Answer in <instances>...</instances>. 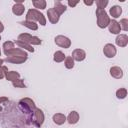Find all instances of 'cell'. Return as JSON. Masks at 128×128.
Masks as SVG:
<instances>
[{
  "label": "cell",
  "mask_w": 128,
  "mask_h": 128,
  "mask_svg": "<svg viewBox=\"0 0 128 128\" xmlns=\"http://www.w3.org/2000/svg\"><path fill=\"white\" fill-rule=\"evenodd\" d=\"M26 20L27 21H32V22H38L41 26L46 25V17L41 13L39 10L31 8L27 11L26 13Z\"/></svg>",
  "instance_id": "cell-1"
},
{
  "label": "cell",
  "mask_w": 128,
  "mask_h": 128,
  "mask_svg": "<svg viewBox=\"0 0 128 128\" xmlns=\"http://www.w3.org/2000/svg\"><path fill=\"white\" fill-rule=\"evenodd\" d=\"M95 14H96V17H97V26L101 29H104V28L108 27L111 19L108 16L105 9L97 8L96 11H95Z\"/></svg>",
  "instance_id": "cell-2"
},
{
  "label": "cell",
  "mask_w": 128,
  "mask_h": 128,
  "mask_svg": "<svg viewBox=\"0 0 128 128\" xmlns=\"http://www.w3.org/2000/svg\"><path fill=\"white\" fill-rule=\"evenodd\" d=\"M19 106L21 107V109L25 112V113H28V114H33V112L35 111L36 109V105L34 103V101L28 97L26 98H22L20 101H19Z\"/></svg>",
  "instance_id": "cell-3"
},
{
  "label": "cell",
  "mask_w": 128,
  "mask_h": 128,
  "mask_svg": "<svg viewBox=\"0 0 128 128\" xmlns=\"http://www.w3.org/2000/svg\"><path fill=\"white\" fill-rule=\"evenodd\" d=\"M17 40L25 42V43H27V44H29L31 46L32 45H41V43H42V41H41V39L39 37L33 36V35L29 34V33H22V34H20L18 36Z\"/></svg>",
  "instance_id": "cell-4"
},
{
  "label": "cell",
  "mask_w": 128,
  "mask_h": 128,
  "mask_svg": "<svg viewBox=\"0 0 128 128\" xmlns=\"http://www.w3.org/2000/svg\"><path fill=\"white\" fill-rule=\"evenodd\" d=\"M45 121V115L43 111L39 108H36L35 111L33 112V123L37 127H41Z\"/></svg>",
  "instance_id": "cell-5"
},
{
  "label": "cell",
  "mask_w": 128,
  "mask_h": 128,
  "mask_svg": "<svg viewBox=\"0 0 128 128\" xmlns=\"http://www.w3.org/2000/svg\"><path fill=\"white\" fill-rule=\"evenodd\" d=\"M54 41H55L56 45H58L59 47L64 48V49L70 48V46H71V40L64 35H57L54 38Z\"/></svg>",
  "instance_id": "cell-6"
},
{
  "label": "cell",
  "mask_w": 128,
  "mask_h": 128,
  "mask_svg": "<svg viewBox=\"0 0 128 128\" xmlns=\"http://www.w3.org/2000/svg\"><path fill=\"white\" fill-rule=\"evenodd\" d=\"M103 54L107 57V58H113L115 57V55L117 54V49L116 47L111 44V43H107L104 45L103 47Z\"/></svg>",
  "instance_id": "cell-7"
},
{
  "label": "cell",
  "mask_w": 128,
  "mask_h": 128,
  "mask_svg": "<svg viewBox=\"0 0 128 128\" xmlns=\"http://www.w3.org/2000/svg\"><path fill=\"white\" fill-rule=\"evenodd\" d=\"M71 57L73 58L74 61H77V62H81L83 61L85 58H86V52L83 50V49H74L73 52H72V55Z\"/></svg>",
  "instance_id": "cell-8"
},
{
  "label": "cell",
  "mask_w": 128,
  "mask_h": 128,
  "mask_svg": "<svg viewBox=\"0 0 128 128\" xmlns=\"http://www.w3.org/2000/svg\"><path fill=\"white\" fill-rule=\"evenodd\" d=\"M4 54L6 55V57L8 56H21V57H28L27 52L24 51L21 48H13L7 52H4Z\"/></svg>",
  "instance_id": "cell-9"
},
{
  "label": "cell",
  "mask_w": 128,
  "mask_h": 128,
  "mask_svg": "<svg viewBox=\"0 0 128 128\" xmlns=\"http://www.w3.org/2000/svg\"><path fill=\"white\" fill-rule=\"evenodd\" d=\"M47 16H48V20L50 21V23L52 24H56L59 19H60V15L54 10V8H49L47 11Z\"/></svg>",
  "instance_id": "cell-10"
},
{
  "label": "cell",
  "mask_w": 128,
  "mask_h": 128,
  "mask_svg": "<svg viewBox=\"0 0 128 128\" xmlns=\"http://www.w3.org/2000/svg\"><path fill=\"white\" fill-rule=\"evenodd\" d=\"M108 29H109V32L111 34H115V35L120 34V31H121L119 22L116 21V20H111L110 21V23L108 25Z\"/></svg>",
  "instance_id": "cell-11"
},
{
  "label": "cell",
  "mask_w": 128,
  "mask_h": 128,
  "mask_svg": "<svg viewBox=\"0 0 128 128\" xmlns=\"http://www.w3.org/2000/svg\"><path fill=\"white\" fill-rule=\"evenodd\" d=\"M115 43L119 47H126L128 45V36L126 34H118L115 39Z\"/></svg>",
  "instance_id": "cell-12"
},
{
  "label": "cell",
  "mask_w": 128,
  "mask_h": 128,
  "mask_svg": "<svg viewBox=\"0 0 128 128\" xmlns=\"http://www.w3.org/2000/svg\"><path fill=\"white\" fill-rule=\"evenodd\" d=\"M109 73L115 79H121L123 77V74H124L122 68H120L119 66H112L109 70Z\"/></svg>",
  "instance_id": "cell-13"
},
{
  "label": "cell",
  "mask_w": 128,
  "mask_h": 128,
  "mask_svg": "<svg viewBox=\"0 0 128 128\" xmlns=\"http://www.w3.org/2000/svg\"><path fill=\"white\" fill-rule=\"evenodd\" d=\"M28 57H21V56H8L4 59V61L12 63V64H22L27 60Z\"/></svg>",
  "instance_id": "cell-14"
},
{
  "label": "cell",
  "mask_w": 128,
  "mask_h": 128,
  "mask_svg": "<svg viewBox=\"0 0 128 128\" xmlns=\"http://www.w3.org/2000/svg\"><path fill=\"white\" fill-rule=\"evenodd\" d=\"M79 119H80V115H79V113H78L77 111H75V110L71 111V112L68 114V116L66 117V121H67L69 124H71V125L76 124V123L79 121Z\"/></svg>",
  "instance_id": "cell-15"
},
{
  "label": "cell",
  "mask_w": 128,
  "mask_h": 128,
  "mask_svg": "<svg viewBox=\"0 0 128 128\" xmlns=\"http://www.w3.org/2000/svg\"><path fill=\"white\" fill-rule=\"evenodd\" d=\"M109 13H110V16L113 17L114 20H115V19H117V18H119L121 16V14H122V8L119 5H113L110 8Z\"/></svg>",
  "instance_id": "cell-16"
},
{
  "label": "cell",
  "mask_w": 128,
  "mask_h": 128,
  "mask_svg": "<svg viewBox=\"0 0 128 128\" xmlns=\"http://www.w3.org/2000/svg\"><path fill=\"white\" fill-rule=\"evenodd\" d=\"M25 11V6L24 4H21V3H15L13 6H12V13L16 16H21L23 15Z\"/></svg>",
  "instance_id": "cell-17"
},
{
  "label": "cell",
  "mask_w": 128,
  "mask_h": 128,
  "mask_svg": "<svg viewBox=\"0 0 128 128\" xmlns=\"http://www.w3.org/2000/svg\"><path fill=\"white\" fill-rule=\"evenodd\" d=\"M52 120L56 125H62L66 122V116L63 113H55L52 117Z\"/></svg>",
  "instance_id": "cell-18"
},
{
  "label": "cell",
  "mask_w": 128,
  "mask_h": 128,
  "mask_svg": "<svg viewBox=\"0 0 128 128\" xmlns=\"http://www.w3.org/2000/svg\"><path fill=\"white\" fill-rule=\"evenodd\" d=\"M14 43H15L19 48L23 49L24 51H28V52H31V53L34 52L33 46H31V45H29V44H27V43H25V42H22V41H19V40H15Z\"/></svg>",
  "instance_id": "cell-19"
},
{
  "label": "cell",
  "mask_w": 128,
  "mask_h": 128,
  "mask_svg": "<svg viewBox=\"0 0 128 128\" xmlns=\"http://www.w3.org/2000/svg\"><path fill=\"white\" fill-rule=\"evenodd\" d=\"M53 8H54V10H55L60 16H61V15L66 11V9H67L66 6H65L61 1H55V2H54V7H53Z\"/></svg>",
  "instance_id": "cell-20"
},
{
  "label": "cell",
  "mask_w": 128,
  "mask_h": 128,
  "mask_svg": "<svg viewBox=\"0 0 128 128\" xmlns=\"http://www.w3.org/2000/svg\"><path fill=\"white\" fill-rule=\"evenodd\" d=\"M5 78H6V80H8L10 82H14V81L20 79V74L17 71H13V70L12 71H8L6 73Z\"/></svg>",
  "instance_id": "cell-21"
},
{
  "label": "cell",
  "mask_w": 128,
  "mask_h": 128,
  "mask_svg": "<svg viewBox=\"0 0 128 128\" xmlns=\"http://www.w3.org/2000/svg\"><path fill=\"white\" fill-rule=\"evenodd\" d=\"M32 4L34 6V9H37V10H43L46 8V1L45 0H34L32 1Z\"/></svg>",
  "instance_id": "cell-22"
},
{
  "label": "cell",
  "mask_w": 128,
  "mask_h": 128,
  "mask_svg": "<svg viewBox=\"0 0 128 128\" xmlns=\"http://www.w3.org/2000/svg\"><path fill=\"white\" fill-rule=\"evenodd\" d=\"M65 58H66L65 54H64L62 51H60V50L56 51V52L54 53V55H53V60H54L56 63H61V62H63V61L65 60Z\"/></svg>",
  "instance_id": "cell-23"
},
{
  "label": "cell",
  "mask_w": 128,
  "mask_h": 128,
  "mask_svg": "<svg viewBox=\"0 0 128 128\" xmlns=\"http://www.w3.org/2000/svg\"><path fill=\"white\" fill-rule=\"evenodd\" d=\"M20 24H22V25L25 26L26 28H28V29H30V30H33V31H36V30L38 29V24H37L36 22H32V21H27V20H25V21L20 22Z\"/></svg>",
  "instance_id": "cell-24"
},
{
  "label": "cell",
  "mask_w": 128,
  "mask_h": 128,
  "mask_svg": "<svg viewBox=\"0 0 128 128\" xmlns=\"http://www.w3.org/2000/svg\"><path fill=\"white\" fill-rule=\"evenodd\" d=\"M127 89L126 88H119V89H117V91H116V97L118 98V99H125L126 98V96H127Z\"/></svg>",
  "instance_id": "cell-25"
},
{
  "label": "cell",
  "mask_w": 128,
  "mask_h": 128,
  "mask_svg": "<svg viewBox=\"0 0 128 128\" xmlns=\"http://www.w3.org/2000/svg\"><path fill=\"white\" fill-rule=\"evenodd\" d=\"M2 48H3V52H7V51L15 48V43L13 41H6L3 43Z\"/></svg>",
  "instance_id": "cell-26"
},
{
  "label": "cell",
  "mask_w": 128,
  "mask_h": 128,
  "mask_svg": "<svg viewBox=\"0 0 128 128\" xmlns=\"http://www.w3.org/2000/svg\"><path fill=\"white\" fill-rule=\"evenodd\" d=\"M74 60H73V58L71 57V56H67L66 58H65V60H64V65H65V67L67 68V69H72L73 67H74Z\"/></svg>",
  "instance_id": "cell-27"
},
{
  "label": "cell",
  "mask_w": 128,
  "mask_h": 128,
  "mask_svg": "<svg viewBox=\"0 0 128 128\" xmlns=\"http://www.w3.org/2000/svg\"><path fill=\"white\" fill-rule=\"evenodd\" d=\"M119 25H120L121 30L128 31V19H127V18H123V19H121L120 22H119Z\"/></svg>",
  "instance_id": "cell-28"
},
{
  "label": "cell",
  "mask_w": 128,
  "mask_h": 128,
  "mask_svg": "<svg viewBox=\"0 0 128 128\" xmlns=\"http://www.w3.org/2000/svg\"><path fill=\"white\" fill-rule=\"evenodd\" d=\"M12 85L14 87H16V88H25L26 87V85L24 83V80L21 79V78L18 79V80H16V81H14V82H12Z\"/></svg>",
  "instance_id": "cell-29"
},
{
  "label": "cell",
  "mask_w": 128,
  "mask_h": 128,
  "mask_svg": "<svg viewBox=\"0 0 128 128\" xmlns=\"http://www.w3.org/2000/svg\"><path fill=\"white\" fill-rule=\"evenodd\" d=\"M95 3H96L97 8H100V9H105V7L108 5L109 1H108V0H97Z\"/></svg>",
  "instance_id": "cell-30"
},
{
  "label": "cell",
  "mask_w": 128,
  "mask_h": 128,
  "mask_svg": "<svg viewBox=\"0 0 128 128\" xmlns=\"http://www.w3.org/2000/svg\"><path fill=\"white\" fill-rule=\"evenodd\" d=\"M7 72H8V68H7L6 66H2V67H0V79L5 78Z\"/></svg>",
  "instance_id": "cell-31"
},
{
  "label": "cell",
  "mask_w": 128,
  "mask_h": 128,
  "mask_svg": "<svg viewBox=\"0 0 128 128\" xmlns=\"http://www.w3.org/2000/svg\"><path fill=\"white\" fill-rule=\"evenodd\" d=\"M78 3H79V1H74V2H73V1H67L68 6H70V7H72V8H73V7H75Z\"/></svg>",
  "instance_id": "cell-32"
},
{
  "label": "cell",
  "mask_w": 128,
  "mask_h": 128,
  "mask_svg": "<svg viewBox=\"0 0 128 128\" xmlns=\"http://www.w3.org/2000/svg\"><path fill=\"white\" fill-rule=\"evenodd\" d=\"M6 101H8V98L7 97H4V96L0 97V104H2L3 102H6Z\"/></svg>",
  "instance_id": "cell-33"
},
{
  "label": "cell",
  "mask_w": 128,
  "mask_h": 128,
  "mask_svg": "<svg viewBox=\"0 0 128 128\" xmlns=\"http://www.w3.org/2000/svg\"><path fill=\"white\" fill-rule=\"evenodd\" d=\"M83 2H84V4H85V5H89V6H91V5H93V4H94V1H89V2H87V1H85V0H84Z\"/></svg>",
  "instance_id": "cell-34"
},
{
  "label": "cell",
  "mask_w": 128,
  "mask_h": 128,
  "mask_svg": "<svg viewBox=\"0 0 128 128\" xmlns=\"http://www.w3.org/2000/svg\"><path fill=\"white\" fill-rule=\"evenodd\" d=\"M3 31H4V25H3V23L0 21V33L3 32Z\"/></svg>",
  "instance_id": "cell-35"
},
{
  "label": "cell",
  "mask_w": 128,
  "mask_h": 128,
  "mask_svg": "<svg viewBox=\"0 0 128 128\" xmlns=\"http://www.w3.org/2000/svg\"><path fill=\"white\" fill-rule=\"evenodd\" d=\"M3 63H4V59L0 58V67H2V66H3Z\"/></svg>",
  "instance_id": "cell-36"
},
{
  "label": "cell",
  "mask_w": 128,
  "mask_h": 128,
  "mask_svg": "<svg viewBox=\"0 0 128 128\" xmlns=\"http://www.w3.org/2000/svg\"><path fill=\"white\" fill-rule=\"evenodd\" d=\"M1 111H2V107L0 106V113H1Z\"/></svg>",
  "instance_id": "cell-37"
},
{
  "label": "cell",
  "mask_w": 128,
  "mask_h": 128,
  "mask_svg": "<svg viewBox=\"0 0 128 128\" xmlns=\"http://www.w3.org/2000/svg\"><path fill=\"white\" fill-rule=\"evenodd\" d=\"M0 56H1V48H0Z\"/></svg>",
  "instance_id": "cell-38"
},
{
  "label": "cell",
  "mask_w": 128,
  "mask_h": 128,
  "mask_svg": "<svg viewBox=\"0 0 128 128\" xmlns=\"http://www.w3.org/2000/svg\"><path fill=\"white\" fill-rule=\"evenodd\" d=\"M0 40H1V35H0Z\"/></svg>",
  "instance_id": "cell-39"
}]
</instances>
